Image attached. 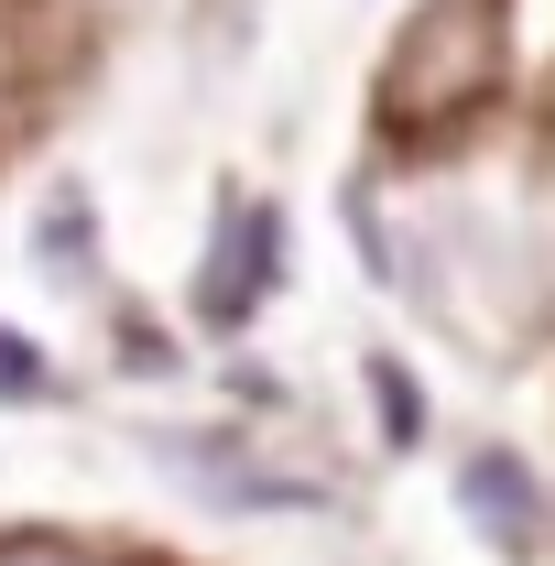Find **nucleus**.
I'll return each instance as SVG.
<instances>
[{
    "instance_id": "obj_1",
    "label": "nucleus",
    "mask_w": 555,
    "mask_h": 566,
    "mask_svg": "<svg viewBox=\"0 0 555 566\" xmlns=\"http://www.w3.org/2000/svg\"><path fill=\"white\" fill-rule=\"evenodd\" d=\"M512 98V33H501V0H415L392 55H381V132L404 142H458L469 120H490Z\"/></svg>"
},
{
    "instance_id": "obj_2",
    "label": "nucleus",
    "mask_w": 555,
    "mask_h": 566,
    "mask_svg": "<svg viewBox=\"0 0 555 566\" xmlns=\"http://www.w3.org/2000/svg\"><path fill=\"white\" fill-rule=\"evenodd\" d=\"M458 523H469L501 566L545 556V491H534V469H523L512 447H469V458H458Z\"/></svg>"
},
{
    "instance_id": "obj_3",
    "label": "nucleus",
    "mask_w": 555,
    "mask_h": 566,
    "mask_svg": "<svg viewBox=\"0 0 555 566\" xmlns=\"http://www.w3.org/2000/svg\"><path fill=\"white\" fill-rule=\"evenodd\" d=\"M273 273H283V218H273V208H229V218H218L208 273H197V316H208V327H240V316H262Z\"/></svg>"
},
{
    "instance_id": "obj_4",
    "label": "nucleus",
    "mask_w": 555,
    "mask_h": 566,
    "mask_svg": "<svg viewBox=\"0 0 555 566\" xmlns=\"http://www.w3.org/2000/svg\"><path fill=\"white\" fill-rule=\"evenodd\" d=\"M501 33H512V87L555 98V0H501Z\"/></svg>"
},
{
    "instance_id": "obj_5",
    "label": "nucleus",
    "mask_w": 555,
    "mask_h": 566,
    "mask_svg": "<svg viewBox=\"0 0 555 566\" xmlns=\"http://www.w3.org/2000/svg\"><path fill=\"white\" fill-rule=\"evenodd\" d=\"M0 566H109V556H87V545H55V534H11V545H0Z\"/></svg>"
}]
</instances>
